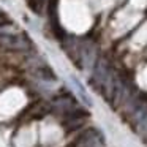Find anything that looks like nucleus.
I'll list each match as a JSON object with an SVG mask.
<instances>
[{
    "label": "nucleus",
    "mask_w": 147,
    "mask_h": 147,
    "mask_svg": "<svg viewBox=\"0 0 147 147\" xmlns=\"http://www.w3.org/2000/svg\"><path fill=\"white\" fill-rule=\"evenodd\" d=\"M35 74L43 81H55L57 79V78H55V73L48 67V65H40V67L35 70Z\"/></svg>",
    "instance_id": "f03ea898"
},
{
    "label": "nucleus",
    "mask_w": 147,
    "mask_h": 147,
    "mask_svg": "<svg viewBox=\"0 0 147 147\" xmlns=\"http://www.w3.org/2000/svg\"><path fill=\"white\" fill-rule=\"evenodd\" d=\"M32 46V43L22 33H0V49L10 52H24Z\"/></svg>",
    "instance_id": "f257e3e1"
}]
</instances>
